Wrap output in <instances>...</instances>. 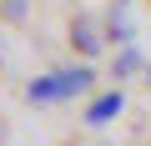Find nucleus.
<instances>
[{"label": "nucleus", "instance_id": "3", "mask_svg": "<svg viewBox=\"0 0 151 146\" xmlns=\"http://www.w3.org/2000/svg\"><path fill=\"white\" fill-rule=\"evenodd\" d=\"M121 111H126V96H121V91H101V96L86 101V126H106V121H116Z\"/></svg>", "mask_w": 151, "mask_h": 146}, {"label": "nucleus", "instance_id": "1", "mask_svg": "<svg viewBox=\"0 0 151 146\" xmlns=\"http://www.w3.org/2000/svg\"><path fill=\"white\" fill-rule=\"evenodd\" d=\"M96 86V70L91 65H60V70H45L25 86V101L30 106H60V101H76Z\"/></svg>", "mask_w": 151, "mask_h": 146}, {"label": "nucleus", "instance_id": "5", "mask_svg": "<svg viewBox=\"0 0 151 146\" xmlns=\"http://www.w3.org/2000/svg\"><path fill=\"white\" fill-rule=\"evenodd\" d=\"M116 76H141V70H146V60H141V50L136 45H121V55H116Z\"/></svg>", "mask_w": 151, "mask_h": 146}, {"label": "nucleus", "instance_id": "2", "mask_svg": "<svg viewBox=\"0 0 151 146\" xmlns=\"http://www.w3.org/2000/svg\"><path fill=\"white\" fill-rule=\"evenodd\" d=\"M70 45L81 50L86 60H96V55L106 50V30H101L91 15H76V20H70Z\"/></svg>", "mask_w": 151, "mask_h": 146}, {"label": "nucleus", "instance_id": "6", "mask_svg": "<svg viewBox=\"0 0 151 146\" xmlns=\"http://www.w3.org/2000/svg\"><path fill=\"white\" fill-rule=\"evenodd\" d=\"M25 10H30V0H0V15L5 20H25Z\"/></svg>", "mask_w": 151, "mask_h": 146}, {"label": "nucleus", "instance_id": "4", "mask_svg": "<svg viewBox=\"0 0 151 146\" xmlns=\"http://www.w3.org/2000/svg\"><path fill=\"white\" fill-rule=\"evenodd\" d=\"M101 30H106V40H121V45H131V15H126L121 5L106 15V25H101Z\"/></svg>", "mask_w": 151, "mask_h": 146}]
</instances>
